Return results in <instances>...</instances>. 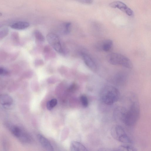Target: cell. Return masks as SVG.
I'll return each mask as SVG.
<instances>
[{"label":"cell","mask_w":151,"mask_h":151,"mask_svg":"<svg viewBox=\"0 0 151 151\" xmlns=\"http://www.w3.org/2000/svg\"><path fill=\"white\" fill-rule=\"evenodd\" d=\"M120 93L118 89L111 86H106L101 89L99 94L100 100L106 105H110L119 99Z\"/></svg>","instance_id":"cell-1"},{"label":"cell","mask_w":151,"mask_h":151,"mask_svg":"<svg viewBox=\"0 0 151 151\" xmlns=\"http://www.w3.org/2000/svg\"><path fill=\"white\" fill-rule=\"evenodd\" d=\"M139 112L138 103L137 101L133 102L127 110L121 113L122 122L128 126L134 125L139 119Z\"/></svg>","instance_id":"cell-2"},{"label":"cell","mask_w":151,"mask_h":151,"mask_svg":"<svg viewBox=\"0 0 151 151\" xmlns=\"http://www.w3.org/2000/svg\"><path fill=\"white\" fill-rule=\"evenodd\" d=\"M108 62L114 65H121L128 69H132L133 64L130 60L126 56L119 53H111L106 57Z\"/></svg>","instance_id":"cell-3"},{"label":"cell","mask_w":151,"mask_h":151,"mask_svg":"<svg viewBox=\"0 0 151 151\" xmlns=\"http://www.w3.org/2000/svg\"><path fill=\"white\" fill-rule=\"evenodd\" d=\"M111 133L114 139L120 142L126 143L132 142L124 129L120 126L116 125L113 126L111 129Z\"/></svg>","instance_id":"cell-4"},{"label":"cell","mask_w":151,"mask_h":151,"mask_svg":"<svg viewBox=\"0 0 151 151\" xmlns=\"http://www.w3.org/2000/svg\"><path fill=\"white\" fill-rule=\"evenodd\" d=\"M9 127L12 133L21 142L26 143L30 141L29 136L20 127L10 124Z\"/></svg>","instance_id":"cell-5"},{"label":"cell","mask_w":151,"mask_h":151,"mask_svg":"<svg viewBox=\"0 0 151 151\" xmlns=\"http://www.w3.org/2000/svg\"><path fill=\"white\" fill-rule=\"evenodd\" d=\"M48 43L57 52L62 53L63 50L58 37L53 33H50L47 36Z\"/></svg>","instance_id":"cell-6"},{"label":"cell","mask_w":151,"mask_h":151,"mask_svg":"<svg viewBox=\"0 0 151 151\" xmlns=\"http://www.w3.org/2000/svg\"><path fill=\"white\" fill-rule=\"evenodd\" d=\"M109 6L112 8L119 9L129 16H132L133 15V11L122 2L119 1H114L110 3Z\"/></svg>","instance_id":"cell-7"},{"label":"cell","mask_w":151,"mask_h":151,"mask_svg":"<svg viewBox=\"0 0 151 151\" xmlns=\"http://www.w3.org/2000/svg\"><path fill=\"white\" fill-rule=\"evenodd\" d=\"M113 45V42L112 40L107 39L97 43L96 46V47L99 50L108 52L111 50Z\"/></svg>","instance_id":"cell-8"},{"label":"cell","mask_w":151,"mask_h":151,"mask_svg":"<svg viewBox=\"0 0 151 151\" xmlns=\"http://www.w3.org/2000/svg\"><path fill=\"white\" fill-rule=\"evenodd\" d=\"M115 84L121 85L124 84L127 79V76L125 73L119 72L112 76L110 79Z\"/></svg>","instance_id":"cell-9"},{"label":"cell","mask_w":151,"mask_h":151,"mask_svg":"<svg viewBox=\"0 0 151 151\" xmlns=\"http://www.w3.org/2000/svg\"><path fill=\"white\" fill-rule=\"evenodd\" d=\"M82 55L86 65L93 71H96L97 66L94 60L90 56L85 53H83Z\"/></svg>","instance_id":"cell-10"},{"label":"cell","mask_w":151,"mask_h":151,"mask_svg":"<svg viewBox=\"0 0 151 151\" xmlns=\"http://www.w3.org/2000/svg\"><path fill=\"white\" fill-rule=\"evenodd\" d=\"M38 140L42 147L48 151L53 150V148L49 141L41 135L37 136Z\"/></svg>","instance_id":"cell-11"},{"label":"cell","mask_w":151,"mask_h":151,"mask_svg":"<svg viewBox=\"0 0 151 151\" xmlns=\"http://www.w3.org/2000/svg\"><path fill=\"white\" fill-rule=\"evenodd\" d=\"M13 102V99L10 95L6 94L0 95V104L1 105L9 106L11 105Z\"/></svg>","instance_id":"cell-12"},{"label":"cell","mask_w":151,"mask_h":151,"mask_svg":"<svg viewBox=\"0 0 151 151\" xmlns=\"http://www.w3.org/2000/svg\"><path fill=\"white\" fill-rule=\"evenodd\" d=\"M29 23L26 22L19 21L13 23L10 25L11 28L17 30H23L28 28Z\"/></svg>","instance_id":"cell-13"},{"label":"cell","mask_w":151,"mask_h":151,"mask_svg":"<svg viewBox=\"0 0 151 151\" xmlns=\"http://www.w3.org/2000/svg\"><path fill=\"white\" fill-rule=\"evenodd\" d=\"M70 149L72 151H86L87 148L81 143L76 141H72L70 145Z\"/></svg>","instance_id":"cell-14"},{"label":"cell","mask_w":151,"mask_h":151,"mask_svg":"<svg viewBox=\"0 0 151 151\" xmlns=\"http://www.w3.org/2000/svg\"><path fill=\"white\" fill-rule=\"evenodd\" d=\"M118 150L135 151L137 150L135 147L129 145H123L120 146L118 148Z\"/></svg>","instance_id":"cell-15"},{"label":"cell","mask_w":151,"mask_h":151,"mask_svg":"<svg viewBox=\"0 0 151 151\" xmlns=\"http://www.w3.org/2000/svg\"><path fill=\"white\" fill-rule=\"evenodd\" d=\"M57 104V100L55 99H54L48 101L46 104L47 109L49 110H52Z\"/></svg>","instance_id":"cell-16"},{"label":"cell","mask_w":151,"mask_h":151,"mask_svg":"<svg viewBox=\"0 0 151 151\" xmlns=\"http://www.w3.org/2000/svg\"><path fill=\"white\" fill-rule=\"evenodd\" d=\"M80 101L82 106L85 108L87 107L88 105V101L87 97L83 95L80 97Z\"/></svg>","instance_id":"cell-17"},{"label":"cell","mask_w":151,"mask_h":151,"mask_svg":"<svg viewBox=\"0 0 151 151\" xmlns=\"http://www.w3.org/2000/svg\"><path fill=\"white\" fill-rule=\"evenodd\" d=\"M35 36L36 38L39 41L42 42L45 40V38L44 36L37 30H36L35 32Z\"/></svg>","instance_id":"cell-18"},{"label":"cell","mask_w":151,"mask_h":151,"mask_svg":"<svg viewBox=\"0 0 151 151\" xmlns=\"http://www.w3.org/2000/svg\"><path fill=\"white\" fill-rule=\"evenodd\" d=\"M9 30L7 28L5 27L0 30V40L3 39L9 33Z\"/></svg>","instance_id":"cell-19"},{"label":"cell","mask_w":151,"mask_h":151,"mask_svg":"<svg viewBox=\"0 0 151 151\" xmlns=\"http://www.w3.org/2000/svg\"><path fill=\"white\" fill-rule=\"evenodd\" d=\"M71 23L69 22L64 23V34H67L70 32L71 29Z\"/></svg>","instance_id":"cell-20"},{"label":"cell","mask_w":151,"mask_h":151,"mask_svg":"<svg viewBox=\"0 0 151 151\" xmlns=\"http://www.w3.org/2000/svg\"><path fill=\"white\" fill-rule=\"evenodd\" d=\"M9 73L8 70L2 67H0V75L6 76Z\"/></svg>","instance_id":"cell-21"},{"label":"cell","mask_w":151,"mask_h":151,"mask_svg":"<svg viewBox=\"0 0 151 151\" xmlns=\"http://www.w3.org/2000/svg\"><path fill=\"white\" fill-rule=\"evenodd\" d=\"M80 3L85 4H91L93 2V0H74Z\"/></svg>","instance_id":"cell-22"},{"label":"cell","mask_w":151,"mask_h":151,"mask_svg":"<svg viewBox=\"0 0 151 151\" xmlns=\"http://www.w3.org/2000/svg\"><path fill=\"white\" fill-rule=\"evenodd\" d=\"M43 61L41 60H36L35 62V65L37 66L41 65L43 64Z\"/></svg>","instance_id":"cell-23"},{"label":"cell","mask_w":151,"mask_h":151,"mask_svg":"<svg viewBox=\"0 0 151 151\" xmlns=\"http://www.w3.org/2000/svg\"><path fill=\"white\" fill-rule=\"evenodd\" d=\"M2 15V14L0 12V17Z\"/></svg>","instance_id":"cell-24"}]
</instances>
